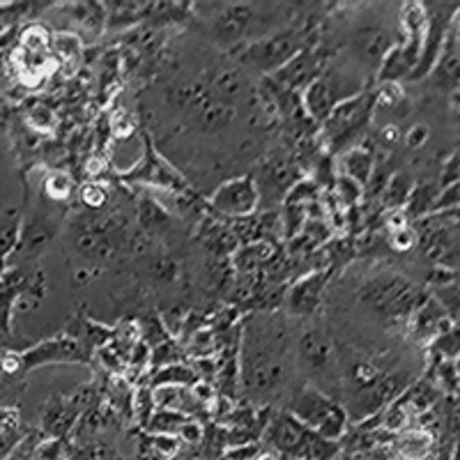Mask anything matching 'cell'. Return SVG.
<instances>
[{
    "label": "cell",
    "instance_id": "cell-23",
    "mask_svg": "<svg viewBox=\"0 0 460 460\" xmlns=\"http://www.w3.org/2000/svg\"><path fill=\"white\" fill-rule=\"evenodd\" d=\"M0 368L5 373H10V376H16V373L23 371V361H22V355H16V352H10V355H5L3 359H0Z\"/></svg>",
    "mask_w": 460,
    "mask_h": 460
},
{
    "label": "cell",
    "instance_id": "cell-24",
    "mask_svg": "<svg viewBox=\"0 0 460 460\" xmlns=\"http://www.w3.org/2000/svg\"><path fill=\"white\" fill-rule=\"evenodd\" d=\"M84 200L90 205V208H100V205L106 200V191L102 187H97V184H90V187H85L84 191Z\"/></svg>",
    "mask_w": 460,
    "mask_h": 460
},
{
    "label": "cell",
    "instance_id": "cell-26",
    "mask_svg": "<svg viewBox=\"0 0 460 460\" xmlns=\"http://www.w3.org/2000/svg\"><path fill=\"white\" fill-rule=\"evenodd\" d=\"M258 460H277V458H274V456H272V454H262V456H261V458H258Z\"/></svg>",
    "mask_w": 460,
    "mask_h": 460
},
{
    "label": "cell",
    "instance_id": "cell-11",
    "mask_svg": "<svg viewBox=\"0 0 460 460\" xmlns=\"http://www.w3.org/2000/svg\"><path fill=\"white\" fill-rule=\"evenodd\" d=\"M258 23V10L252 5H230L217 16L215 35L219 42L235 44L244 40Z\"/></svg>",
    "mask_w": 460,
    "mask_h": 460
},
{
    "label": "cell",
    "instance_id": "cell-20",
    "mask_svg": "<svg viewBox=\"0 0 460 460\" xmlns=\"http://www.w3.org/2000/svg\"><path fill=\"white\" fill-rule=\"evenodd\" d=\"M72 460H118L115 451L109 445H102V442H93L88 447H81L76 454L72 456Z\"/></svg>",
    "mask_w": 460,
    "mask_h": 460
},
{
    "label": "cell",
    "instance_id": "cell-2",
    "mask_svg": "<svg viewBox=\"0 0 460 460\" xmlns=\"http://www.w3.org/2000/svg\"><path fill=\"white\" fill-rule=\"evenodd\" d=\"M267 442L295 460H332L341 451L339 442L304 426L290 412H283L267 429Z\"/></svg>",
    "mask_w": 460,
    "mask_h": 460
},
{
    "label": "cell",
    "instance_id": "cell-25",
    "mask_svg": "<svg viewBox=\"0 0 460 460\" xmlns=\"http://www.w3.org/2000/svg\"><path fill=\"white\" fill-rule=\"evenodd\" d=\"M426 137H429V129H426L424 125H417L408 134V143H410V146H421V143L426 141Z\"/></svg>",
    "mask_w": 460,
    "mask_h": 460
},
{
    "label": "cell",
    "instance_id": "cell-10",
    "mask_svg": "<svg viewBox=\"0 0 460 460\" xmlns=\"http://www.w3.org/2000/svg\"><path fill=\"white\" fill-rule=\"evenodd\" d=\"M258 199H261V191L256 187V180L244 175V178L221 184L212 196V208L230 217H246L258 208Z\"/></svg>",
    "mask_w": 460,
    "mask_h": 460
},
{
    "label": "cell",
    "instance_id": "cell-8",
    "mask_svg": "<svg viewBox=\"0 0 460 460\" xmlns=\"http://www.w3.org/2000/svg\"><path fill=\"white\" fill-rule=\"evenodd\" d=\"M359 297L361 302L373 306L377 314L398 315L408 311L412 293H410L408 283H401L398 279H376V281H368L361 288Z\"/></svg>",
    "mask_w": 460,
    "mask_h": 460
},
{
    "label": "cell",
    "instance_id": "cell-9",
    "mask_svg": "<svg viewBox=\"0 0 460 460\" xmlns=\"http://www.w3.org/2000/svg\"><path fill=\"white\" fill-rule=\"evenodd\" d=\"M88 348L79 339H69V336H58L37 343L35 348L26 350L22 355L23 371H32L44 364H60V361H88Z\"/></svg>",
    "mask_w": 460,
    "mask_h": 460
},
{
    "label": "cell",
    "instance_id": "cell-21",
    "mask_svg": "<svg viewBox=\"0 0 460 460\" xmlns=\"http://www.w3.org/2000/svg\"><path fill=\"white\" fill-rule=\"evenodd\" d=\"M44 189L51 199H67L69 189H72V182H69L65 175L56 172V175H49L47 182H44Z\"/></svg>",
    "mask_w": 460,
    "mask_h": 460
},
{
    "label": "cell",
    "instance_id": "cell-12",
    "mask_svg": "<svg viewBox=\"0 0 460 460\" xmlns=\"http://www.w3.org/2000/svg\"><path fill=\"white\" fill-rule=\"evenodd\" d=\"M81 408H85V398H81L79 394L76 396H51L44 408V435L49 438H63L72 424L79 417Z\"/></svg>",
    "mask_w": 460,
    "mask_h": 460
},
{
    "label": "cell",
    "instance_id": "cell-3",
    "mask_svg": "<svg viewBox=\"0 0 460 460\" xmlns=\"http://www.w3.org/2000/svg\"><path fill=\"white\" fill-rule=\"evenodd\" d=\"M288 412L299 419L304 426H309L311 430L327 439H334V442L343 435L345 421H348V412L345 408H341V402L311 382L302 385L293 394Z\"/></svg>",
    "mask_w": 460,
    "mask_h": 460
},
{
    "label": "cell",
    "instance_id": "cell-19",
    "mask_svg": "<svg viewBox=\"0 0 460 460\" xmlns=\"http://www.w3.org/2000/svg\"><path fill=\"white\" fill-rule=\"evenodd\" d=\"M22 421L14 410H0V456H10L22 438Z\"/></svg>",
    "mask_w": 460,
    "mask_h": 460
},
{
    "label": "cell",
    "instance_id": "cell-22",
    "mask_svg": "<svg viewBox=\"0 0 460 460\" xmlns=\"http://www.w3.org/2000/svg\"><path fill=\"white\" fill-rule=\"evenodd\" d=\"M159 382H168V385H182V382H191V371L182 367H171L168 371L162 373V380Z\"/></svg>",
    "mask_w": 460,
    "mask_h": 460
},
{
    "label": "cell",
    "instance_id": "cell-13",
    "mask_svg": "<svg viewBox=\"0 0 460 460\" xmlns=\"http://www.w3.org/2000/svg\"><path fill=\"white\" fill-rule=\"evenodd\" d=\"M336 104H341V100L339 93L334 90V81H332L330 76H324V79L320 76V79H315L314 84L306 88V93H304V106H306L311 118H315L318 122L327 120V115L334 111Z\"/></svg>",
    "mask_w": 460,
    "mask_h": 460
},
{
    "label": "cell",
    "instance_id": "cell-16",
    "mask_svg": "<svg viewBox=\"0 0 460 460\" xmlns=\"http://www.w3.org/2000/svg\"><path fill=\"white\" fill-rule=\"evenodd\" d=\"M265 187H270L277 194H283L290 189V184L297 180V168L290 159L274 157L265 164Z\"/></svg>",
    "mask_w": 460,
    "mask_h": 460
},
{
    "label": "cell",
    "instance_id": "cell-18",
    "mask_svg": "<svg viewBox=\"0 0 460 460\" xmlns=\"http://www.w3.org/2000/svg\"><path fill=\"white\" fill-rule=\"evenodd\" d=\"M343 171L345 178L355 180L357 184H367L373 172V157L371 152L352 147L348 155H343Z\"/></svg>",
    "mask_w": 460,
    "mask_h": 460
},
{
    "label": "cell",
    "instance_id": "cell-7",
    "mask_svg": "<svg viewBox=\"0 0 460 460\" xmlns=\"http://www.w3.org/2000/svg\"><path fill=\"white\" fill-rule=\"evenodd\" d=\"M299 49H302L299 31L277 32V35L267 37L262 42L246 47V51L242 53V60L253 65V67L261 69V72H279V69L286 67L295 56H299Z\"/></svg>",
    "mask_w": 460,
    "mask_h": 460
},
{
    "label": "cell",
    "instance_id": "cell-1",
    "mask_svg": "<svg viewBox=\"0 0 460 460\" xmlns=\"http://www.w3.org/2000/svg\"><path fill=\"white\" fill-rule=\"evenodd\" d=\"M244 382L258 396L272 394L286 382V352H283V334L270 327H253L246 339L244 355Z\"/></svg>",
    "mask_w": 460,
    "mask_h": 460
},
{
    "label": "cell",
    "instance_id": "cell-15",
    "mask_svg": "<svg viewBox=\"0 0 460 460\" xmlns=\"http://www.w3.org/2000/svg\"><path fill=\"white\" fill-rule=\"evenodd\" d=\"M389 49V37L382 28H364L355 35V51L361 60L377 63Z\"/></svg>",
    "mask_w": 460,
    "mask_h": 460
},
{
    "label": "cell",
    "instance_id": "cell-14",
    "mask_svg": "<svg viewBox=\"0 0 460 460\" xmlns=\"http://www.w3.org/2000/svg\"><path fill=\"white\" fill-rule=\"evenodd\" d=\"M129 178H137V180H146V182L152 184H159V187H168V189H180L184 187L182 180L178 178V172H172L162 159L155 157V152L147 147V155H146V162L141 166L134 168Z\"/></svg>",
    "mask_w": 460,
    "mask_h": 460
},
{
    "label": "cell",
    "instance_id": "cell-5",
    "mask_svg": "<svg viewBox=\"0 0 460 460\" xmlns=\"http://www.w3.org/2000/svg\"><path fill=\"white\" fill-rule=\"evenodd\" d=\"M171 100H175L172 104H178V109L187 111L205 129H219V127L228 125L233 120V115H235L233 104L219 97L215 90L205 84L178 88L171 94Z\"/></svg>",
    "mask_w": 460,
    "mask_h": 460
},
{
    "label": "cell",
    "instance_id": "cell-27",
    "mask_svg": "<svg viewBox=\"0 0 460 460\" xmlns=\"http://www.w3.org/2000/svg\"><path fill=\"white\" fill-rule=\"evenodd\" d=\"M175 460H184V458H175Z\"/></svg>",
    "mask_w": 460,
    "mask_h": 460
},
{
    "label": "cell",
    "instance_id": "cell-6",
    "mask_svg": "<svg viewBox=\"0 0 460 460\" xmlns=\"http://www.w3.org/2000/svg\"><path fill=\"white\" fill-rule=\"evenodd\" d=\"M299 361L302 367L315 376V380H324L327 385L341 392L343 380H341V359L336 355V348L332 339L323 330L314 327L299 339Z\"/></svg>",
    "mask_w": 460,
    "mask_h": 460
},
{
    "label": "cell",
    "instance_id": "cell-4",
    "mask_svg": "<svg viewBox=\"0 0 460 460\" xmlns=\"http://www.w3.org/2000/svg\"><path fill=\"white\" fill-rule=\"evenodd\" d=\"M371 111V94H355V97H348L341 104H336L334 111L327 115V120L323 122V137L330 143L332 150L336 152L341 147L350 146L367 127Z\"/></svg>",
    "mask_w": 460,
    "mask_h": 460
},
{
    "label": "cell",
    "instance_id": "cell-17",
    "mask_svg": "<svg viewBox=\"0 0 460 460\" xmlns=\"http://www.w3.org/2000/svg\"><path fill=\"white\" fill-rule=\"evenodd\" d=\"M324 277L323 274H314V277L304 279L299 286H295L293 297H290V309L295 314H311L318 306V293L323 288Z\"/></svg>",
    "mask_w": 460,
    "mask_h": 460
}]
</instances>
